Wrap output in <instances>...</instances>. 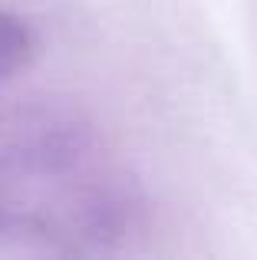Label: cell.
<instances>
[{
	"label": "cell",
	"instance_id": "6da1fadb",
	"mask_svg": "<svg viewBox=\"0 0 257 260\" xmlns=\"http://www.w3.org/2000/svg\"><path fill=\"white\" fill-rule=\"evenodd\" d=\"M37 40L26 20H20L17 13L0 10V83L10 76H17L26 63H30Z\"/></svg>",
	"mask_w": 257,
	"mask_h": 260
}]
</instances>
